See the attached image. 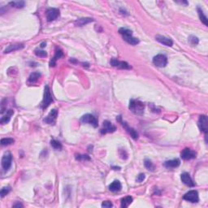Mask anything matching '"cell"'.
I'll use <instances>...</instances> for the list:
<instances>
[{
	"instance_id": "cell-1",
	"label": "cell",
	"mask_w": 208,
	"mask_h": 208,
	"mask_svg": "<svg viewBox=\"0 0 208 208\" xmlns=\"http://www.w3.org/2000/svg\"><path fill=\"white\" fill-rule=\"evenodd\" d=\"M129 110L131 112L137 115H141L144 112L145 105L141 101L136 99H131L129 103Z\"/></svg>"
},
{
	"instance_id": "cell-2",
	"label": "cell",
	"mask_w": 208,
	"mask_h": 208,
	"mask_svg": "<svg viewBox=\"0 0 208 208\" xmlns=\"http://www.w3.org/2000/svg\"><path fill=\"white\" fill-rule=\"evenodd\" d=\"M53 102V98H52L51 94V90L48 85L45 86V90H44V96H43V100H42V109H46V107H48L49 105Z\"/></svg>"
},
{
	"instance_id": "cell-3",
	"label": "cell",
	"mask_w": 208,
	"mask_h": 208,
	"mask_svg": "<svg viewBox=\"0 0 208 208\" xmlns=\"http://www.w3.org/2000/svg\"><path fill=\"white\" fill-rule=\"evenodd\" d=\"M81 122L83 124H90L91 125H93L94 128H96L98 125V122L97 118L91 114H86L83 115L81 118Z\"/></svg>"
},
{
	"instance_id": "cell-4",
	"label": "cell",
	"mask_w": 208,
	"mask_h": 208,
	"mask_svg": "<svg viewBox=\"0 0 208 208\" xmlns=\"http://www.w3.org/2000/svg\"><path fill=\"white\" fill-rule=\"evenodd\" d=\"M153 63L157 67L159 68H163L167 65L168 63V59L164 54H157L153 59Z\"/></svg>"
},
{
	"instance_id": "cell-5",
	"label": "cell",
	"mask_w": 208,
	"mask_h": 208,
	"mask_svg": "<svg viewBox=\"0 0 208 208\" xmlns=\"http://www.w3.org/2000/svg\"><path fill=\"white\" fill-rule=\"evenodd\" d=\"M12 157L10 152H6L2 158V167L4 170L7 171L12 166Z\"/></svg>"
},
{
	"instance_id": "cell-6",
	"label": "cell",
	"mask_w": 208,
	"mask_h": 208,
	"mask_svg": "<svg viewBox=\"0 0 208 208\" xmlns=\"http://www.w3.org/2000/svg\"><path fill=\"white\" fill-rule=\"evenodd\" d=\"M184 200L190 202H198L199 201L198 193L196 190H190L188 193H186L183 197Z\"/></svg>"
},
{
	"instance_id": "cell-7",
	"label": "cell",
	"mask_w": 208,
	"mask_h": 208,
	"mask_svg": "<svg viewBox=\"0 0 208 208\" xmlns=\"http://www.w3.org/2000/svg\"><path fill=\"white\" fill-rule=\"evenodd\" d=\"M198 127L202 132H203V133L207 134V133L208 131V120L207 115H201V116L199 117Z\"/></svg>"
},
{
	"instance_id": "cell-8",
	"label": "cell",
	"mask_w": 208,
	"mask_h": 208,
	"mask_svg": "<svg viewBox=\"0 0 208 208\" xmlns=\"http://www.w3.org/2000/svg\"><path fill=\"white\" fill-rule=\"evenodd\" d=\"M196 152L190 150L189 148L184 149L181 153V157L184 160H190L194 159V158H196Z\"/></svg>"
},
{
	"instance_id": "cell-9",
	"label": "cell",
	"mask_w": 208,
	"mask_h": 208,
	"mask_svg": "<svg viewBox=\"0 0 208 208\" xmlns=\"http://www.w3.org/2000/svg\"><path fill=\"white\" fill-rule=\"evenodd\" d=\"M117 120L119 121H120V122H121V124H122V125H123V127H124V129H126L127 132L129 133L130 136H131V137H133V138L134 139V140H137V139L138 138V133H137V132H136L135 130L133 129H132L131 127L129 126V125L127 124L126 122H124V121H121V116H118Z\"/></svg>"
},
{
	"instance_id": "cell-10",
	"label": "cell",
	"mask_w": 208,
	"mask_h": 208,
	"mask_svg": "<svg viewBox=\"0 0 208 208\" xmlns=\"http://www.w3.org/2000/svg\"><path fill=\"white\" fill-rule=\"evenodd\" d=\"M111 63H112V65L113 67L121 68V69H130L131 68V66L127 62L120 61L116 60V59H112L111 60Z\"/></svg>"
},
{
	"instance_id": "cell-11",
	"label": "cell",
	"mask_w": 208,
	"mask_h": 208,
	"mask_svg": "<svg viewBox=\"0 0 208 208\" xmlns=\"http://www.w3.org/2000/svg\"><path fill=\"white\" fill-rule=\"evenodd\" d=\"M59 15H60V11L57 8H50L46 11V20L49 22L57 19Z\"/></svg>"
},
{
	"instance_id": "cell-12",
	"label": "cell",
	"mask_w": 208,
	"mask_h": 208,
	"mask_svg": "<svg viewBox=\"0 0 208 208\" xmlns=\"http://www.w3.org/2000/svg\"><path fill=\"white\" fill-rule=\"evenodd\" d=\"M115 130H116L115 126H114L110 121H105L103 122V128L101 129V133L105 134L107 133H113Z\"/></svg>"
},
{
	"instance_id": "cell-13",
	"label": "cell",
	"mask_w": 208,
	"mask_h": 208,
	"mask_svg": "<svg viewBox=\"0 0 208 208\" xmlns=\"http://www.w3.org/2000/svg\"><path fill=\"white\" fill-rule=\"evenodd\" d=\"M57 115H58L57 110L53 109V110H51V112L49 113L48 115H47V116L43 120V121L48 124H54V123L55 122V120H56V117H57Z\"/></svg>"
},
{
	"instance_id": "cell-14",
	"label": "cell",
	"mask_w": 208,
	"mask_h": 208,
	"mask_svg": "<svg viewBox=\"0 0 208 208\" xmlns=\"http://www.w3.org/2000/svg\"><path fill=\"white\" fill-rule=\"evenodd\" d=\"M181 181H182L184 184H186V185L190 186V187H193V186L195 185L194 182H193V180H192V178L190 177V174L187 173V172L182 173L181 176Z\"/></svg>"
},
{
	"instance_id": "cell-15",
	"label": "cell",
	"mask_w": 208,
	"mask_h": 208,
	"mask_svg": "<svg viewBox=\"0 0 208 208\" xmlns=\"http://www.w3.org/2000/svg\"><path fill=\"white\" fill-rule=\"evenodd\" d=\"M155 39L159 42H160L161 44L167 46H172V44H173L172 39H170L168 37H166L164 36H161V35H157L155 37Z\"/></svg>"
},
{
	"instance_id": "cell-16",
	"label": "cell",
	"mask_w": 208,
	"mask_h": 208,
	"mask_svg": "<svg viewBox=\"0 0 208 208\" xmlns=\"http://www.w3.org/2000/svg\"><path fill=\"white\" fill-rule=\"evenodd\" d=\"M62 56H63V51H61L60 49H59V48L56 49L54 58L52 59L50 61V66L51 67L55 66V64H56V61H57L59 59H60Z\"/></svg>"
},
{
	"instance_id": "cell-17",
	"label": "cell",
	"mask_w": 208,
	"mask_h": 208,
	"mask_svg": "<svg viewBox=\"0 0 208 208\" xmlns=\"http://www.w3.org/2000/svg\"><path fill=\"white\" fill-rule=\"evenodd\" d=\"M180 164H181V161L178 159H176L166 161L164 163V166L168 168H177Z\"/></svg>"
},
{
	"instance_id": "cell-18",
	"label": "cell",
	"mask_w": 208,
	"mask_h": 208,
	"mask_svg": "<svg viewBox=\"0 0 208 208\" xmlns=\"http://www.w3.org/2000/svg\"><path fill=\"white\" fill-rule=\"evenodd\" d=\"M122 185L119 181H115L109 185V190L112 192H119L121 190Z\"/></svg>"
},
{
	"instance_id": "cell-19",
	"label": "cell",
	"mask_w": 208,
	"mask_h": 208,
	"mask_svg": "<svg viewBox=\"0 0 208 208\" xmlns=\"http://www.w3.org/2000/svg\"><path fill=\"white\" fill-rule=\"evenodd\" d=\"M13 114H14V111H13V110H8V111L7 112V114L5 115L4 116H3V117L1 118V120H0V123H1L2 124L8 123V122L10 121V120H11L12 115Z\"/></svg>"
},
{
	"instance_id": "cell-20",
	"label": "cell",
	"mask_w": 208,
	"mask_h": 208,
	"mask_svg": "<svg viewBox=\"0 0 208 208\" xmlns=\"http://www.w3.org/2000/svg\"><path fill=\"white\" fill-rule=\"evenodd\" d=\"M24 47V45L22 44H14V45H10L8 46V47H7L6 50L4 51V53H10V52L15 51H17V50H20V49H22Z\"/></svg>"
},
{
	"instance_id": "cell-21",
	"label": "cell",
	"mask_w": 208,
	"mask_h": 208,
	"mask_svg": "<svg viewBox=\"0 0 208 208\" xmlns=\"http://www.w3.org/2000/svg\"><path fill=\"white\" fill-rule=\"evenodd\" d=\"M41 77V74L37 72H35V73H33L29 76V77L28 79V82L29 83H31V84H33V83H36L38 79Z\"/></svg>"
},
{
	"instance_id": "cell-22",
	"label": "cell",
	"mask_w": 208,
	"mask_h": 208,
	"mask_svg": "<svg viewBox=\"0 0 208 208\" xmlns=\"http://www.w3.org/2000/svg\"><path fill=\"white\" fill-rule=\"evenodd\" d=\"M93 21L92 18H81L78 19L75 22V24L76 26H84L85 24H87Z\"/></svg>"
},
{
	"instance_id": "cell-23",
	"label": "cell",
	"mask_w": 208,
	"mask_h": 208,
	"mask_svg": "<svg viewBox=\"0 0 208 208\" xmlns=\"http://www.w3.org/2000/svg\"><path fill=\"white\" fill-rule=\"evenodd\" d=\"M133 202V198L130 196L124 197L121 199V207H128Z\"/></svg>"
},
{
	"instance_id": "cell-24",
	"label": "cell",
	"mask_w": 208,
	"mask_h": 208,
	"mask_svg": "<svg viewBox=\"0 0 208 208\" xmlns=\"http://www.w3.org/2000/svg\"><path fill=\"white\" fill-rule=\"evenodd\" d=\"M119 33H121V35L123 36V37H128L133 36V33H132V31L128 29H125V28H121L119 29Z\"/></svg>"
},
{
	"instance_id": "cell-25",
	"label": "cell",
	"mask_w": 208,
	"mask_h": 208,
	"mask_svg": "<svg viewBox=\"0 0 208 208\" xmlns=\"http://www.w3.org/2000/svg\"><path fill=\"white\" fill-rule=\"evenodd\" d=\"M198 15H199V18H200V20L202 21V22L203 23V24L207 26L208 25L207 18V16L204 15V13H203V12H202V10L201 9L200 7H198Z\"/></svg>"
},
{
	"instance_id": "cell-26",
	"label": "cell",
	"mask_w": 208,
	"mask_h": 208,
	"mask_svg": "<svg viewBox=\"0 0 208 208\" xmlns=\"http://www.w3.org/2000/svg\"><path fill=\"white\" fill-rule=\"evenodd\" d=\"M124 41H126L128 43H129L131 45H137L139 43V40L136 37H133V36L128 37H124Z\"/></svg>"
},
{
	"instance_id": "cell-27",
	"label": "cell",
	"mask_w": 208,
	"mask_h": 208,
	"mask_svg": "<svg viewBox=\"0 0 208 208\" xmlns=\"http://www.w3.org/2000/svg\"><path fill=\"white\" fill-rule=\"evenodd\" d=\"M51 146L54 149H55V150H60V151L61 149H62V145H61V143L60 142H58V141H56V140H54V139H53V140H51Z\"/></svg>"
},
{
	"instance_id": "cell-28",
	"label": "cell",
	"mask_w": 208,
	"mask_h": 208,
	"mask_svg": "<svg viewBox=\"0 0 208 208\" xmlns=\"http://www.w3.org/2000/svg\"><path fill=\"white\" fill-rule=\"evenodd\" d=\"M144 164H145L146 168L149 171H151V172H153L154 170V168H155V167H154V165L153 164V163H152L150 159H146Z\"/></svg>"
},
{
	"instance_id": "cell-29",
	"label": "cell",
	"mask_w": 208,
	"mask_h": 208,
	"mask_svg": "<svg viewBox=\"0 0 208 208\" xmlns=\"http://www.w3.org/2000/svg\"><path fill=\"white\" fill-rule=\"evenodd\" d=\"M10 5L14 7H17V8H21L24 7V1H14V2H11L9 3Z\"/></svg>"
},
{
	"instance_id": "cell-30",
	"label": "cell",
	"mask_w": 208,
	"mask_h": 208,
	"mask_svg": "<svg viewBox=\"0 0 208 208\" xmlns=\"http://www.w3.org/2000/svg\"><path fill=\"white\" fill-rule=\"evenodd\" d=\"M15 142V140L12 138H3L1 140V145L2 146H8Z\"/></svg>"
},
{
	"instance_id": "cell-31",
	"label": "cell",
	"mask_w": 208,
	"mask_h": 208,
	"mask_svg": "<svg viewBox=\"0 0 208 208\" xmlns=\"http://www.w3.org/2000/svg\"><path fill=\"white\" fill-rule=\"evenodd\" d=\"M11 191V187L9 186H6V187H3L2 190H1V192H0V195H1V198H4L6 196L7 193H9Z\"/></svg>"
},
{
	"instance_id": "cell-32",
	"label": "cell",
	"mask_w": 208,
	"mask_h": 208,
	"mask_svg": "<svg viewBox=\"0 0 208 208\" xmlns=\"http://www.w3.org/2000/svg\"><path fill=\"white\" fill-rule=\"evenodd\" d=\"M76 160H90V158L86 154H76Z\"/></svg>"
},
{
	"instance_id": "cell-33",
	"label": "cell",
	"mask_w": 208,
	"mask_h": 208,
	"mask_svg": "<svg viewBox=\"0 0 208 208\" xmlns=\"http://www.w3.org/2000/svg\"><path fill=\"white\" fill-rule=\"evenodd\" d=\"M35 54H36L37 56H39V57H46L47 55V53L44 51H38V50H36L35 51Z\"/></svg>"
},
{
	"instance_id": "cell-34",
	"label": "cell",
	"mask_w": 208,
	"mask_h": 208,
	"mask_svg": "<svg viewBox=\"0 0 208 208\" xmlns=\"http://www.w3.org/2000/svg\"><path fill=\"white\" fill-rule=\"evenodd\" d=\"M102 207H106V208H110L113 207V204L110 201H105L102 203Z\"/></svg>"
},
{
	"instance_id": "cell-35",
	"label": "cell",
	"mask_w": 208,
	"mask_h": 208,
	"mask_svg": "<svg viewBox=\"0 0 208 208\" xmlns=\"http://www.w3.org/2000/svg\"><path fill=\"white\" fill-rule=\"evenodd\" d=\"M190 41L192 43V45H197L198 43V37H191Z\"/></svg>"
},
{
	"instance_id": "cell-36",
	"label": "cell",
	"mask_w": 208,
	"mask_h": 208,
	"mask_svg": "<svg viewBox=\"0 0 208 208\" xmlns=\"http://www.w3.org/2000/svg\"><path fill=\"white\" fill-rule=\"evenodd\" d=\"M145 180V174L143 173H141L137 176V182H142V181Z\"/></svg>"
},
{
	"instance_id": "cell-37",
	"label": "cell",
	"mask_w": 208,
	"mask_h": 208,
	"mask_svg": "<svg viewBox=\"0 0 208 208\" xmlns=\"http://www.w3.org/2000/svg\"><path fill=\"white\" fill-rule=\"evenodd\" d=\"M14 207H23V205L21 203H16L15 205H13Z\"/></svg>"
},
{
	"instance_id": "cell-38",
	"label": "cell",
	"mask_w": 208,
	"mask_h": 208,
	"mask_svg": "<svg viewBox=\"0 0 208 208\" xmlns=\"http://www.w3.org/2000/svg\"><path fill=\"white\" fill-rule=\"evenodd\" d=\"M46 43L45 42H42V44H41V47H42V48H43V47H45V46H46Z\"/></svg>"
}]
</instances>
